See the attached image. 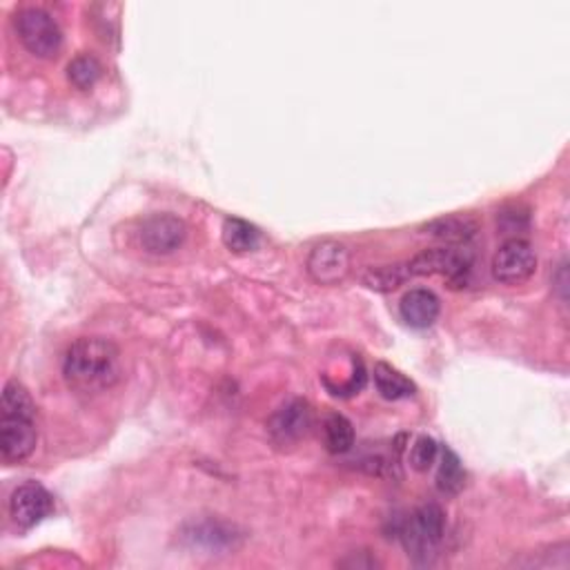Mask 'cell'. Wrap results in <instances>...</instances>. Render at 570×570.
Masks as SVG:
<instances>
[{"label":"cell","instance_id":"cell-1","mask_svg":"<svg viewBox=\"0 0 570 570\" xmlns=\"http://www.w3.org/2000/svg\"><path fill=\"white\" fill-rule=\"evenodd\" d=\"M63 377L76 392H105L120 379V352L107 339L81 337L65 352Z\"/></svg>","mask_w":570,"mask_h":570},{"label":"cell","instance_id":"cell-2","mask_svg":"<svg viewBox=\"0 0 570 570\" xmlns=\"http://www.w3.org/2000/svg\"><path fill=\"white\" fill-rule=\"evenodd\" d=\"M0 410V455L6 464H21L36 451V405L25 386L10 381Z\"/></svg>","mask_w":570,"mask_h":570},{"label":"cell","instance_id":"cell-3","mask_svg":"<svg viewBox=\"0 0 570 570\" xmlns=\"http://www.w3.org/2000/svg\"><path fill=\"white\" fill-rule=\"evenodd\" d=\"M475 265V254L466 245H446L423 250L412 261H408L410 276H431L442 274L448 278L453 288H464Z\"/></svg>","mask_w":570,"mask_h":570},{"label":"cell","instance_id":"cell-4","mask_svg":"<svg viewBox=\"0 0 570 570\" xmlns=\"http://www.w3.org/2000/svg\"><path fill=\"white\" fill-rule=\"evenodd\" d=\"M446 535V513L437 504L416 508L401 526L399 537L414 559H425L435 552Z\"/></svg>","mask_w":570,"mask_h":570},{"label":"cell","instance_id":"cell-5","mask_svg":"<svg viewBox=\"0 0 570 570\" xmlns=\"http://www.w3.org/2000/svg\"><path fill=\"white\" fill-rule=\"evenodd\" d=\"M17 34L25 50L36 59H56L63 48V32L54 17L41 8H28L17 14Z\"/></svg>","mask_w":570,"mask_h":570},{"label":"cell","instance_id":"cell-6","mask_svg":"<svg viewBox=\"0 0 570 570\" xmlns=\"http://www.w3.org/2000/svg\"><path fill=\"white\" fill-rule=\"evenodd\" d=\"M313 428V408L304 399H293L281 405L267 421V435L274 446L288 448L299 444Z\"/></svg>","mask_w":570,"mask_h":570},{"label":"cell","instance_id":"cell-7","mask_svg":"<svg viewBox=\"0 0 570 570\" xmlns=\"http://www.w3.org/2000/svg\"><path fill=\"white\" fill-rule=\"evenodd\" d=\"M537 270V254L526 239H508L493 258V276L506 285L528 281Z\"/></svg>","mask_w":570,"mask_h":570},{"label":"cell","instance_id":"cell-8","mask_svg":"<svg viewBox=\"0 0 570 570\" xmlns=\"http://www.w3.org/2000/svg\"><path fill=\"white\" fill-rule=\"evenodd\" d=\"M188 239V225L172 214H155L142 221L138 241L150 254H172L183 247Z\"/></svg>","mask_w":570,"mask_h":570},{"label":"cell","instance_id":"cell-9","mask_svg":"<svg viewBox=\"0 0 570 570\" xmlns=\"http://www.w3.org/2000/svg\"><path fill=\"white\" fill-rule=\"evenodd\" d=\"M52 513H54V497L45 486L36 482H28L12 493L10 515L19 528L30 530Z\"/></svg>","mask_w":570,"mask_h":570},{"label":"cell","instance_id":"cell-10","mask_svg":"<svg viewBox=\"0 0 570 570\" xmlns=\"http://www.w3.org/2000/svg\"><path fill=\"white\" fill-rule=\"evenodd\" d=\"M308 272L321 285H337L350 272V252L337 241L319 243L308 256Z\"/></svg>","mask_w":570,"mask_h":570},{"label":"cell","instance_id":"cell-11","mask_svg":"<svg viewBox=\"0 0 570 570\" xmlns=\"http://www.w3.org/2000/svg\"><path fill=\"white\" fill-rule=\"evenodd\" d=\"M442 313V302L433 291L414 288L403 295L399 304V315L410 328H431Z\"/></svg>","mask_w":570,"mask_h":570},{"label":"cell","instance_id":"cell-12","mask_svg":"<svg viewBox=\"0 0 570 570\" xmlns=\"http://www.w3.org/2000/svg\"><path fill=\"white\" fill-rule=\"evenodd\" d=\"M477 230L479 225L471 217H442L425 225L428 236H435L448 245H466L477 234Z\"/></svg>","mask_w":570,"mask_h":570},{"label":"cell","instance_id":"cell-13","mask_svg":"<svg viewBox=\"0 0 570 570\" xmlns=\"http://www.w3.org/2000/svg\"><path fill=\"white\" fill-rule=\"evenodd\" d=\"M374 386L379 390V394L388 401H401V399H410L416 392V386L397 368L388 366V363H377L374 366Z\"/></svg>","mask_w":570,"mask_h":570},{"label":"cell","instance_id":"cell-14","mask_svg":"<svg viewBox=\"0 0 570 570\" xmlns=\"http://www.w3.org/2000/svg\"><path fill=\"white\" fill-rule=\"evenodd\" d=\"M324 444L332 455H346L355 446V428L344 414H330L324 421Z\"/></svg>","mask_w":570,"mask_h":570},{"label":"cell","instance_id":"cell-15","mask_svg":"<svg viewBox=\"0 0 570 570\" xmlns=\"http://www.w3.org/2000/svg\"><path fill=\"white\" fill-rule=\"evenodd\" d=\"M221 236H223L225 247L234 254H247V252L256 250V245L261 241V232L243 219H228L223 223Z\"/></svg>","mask_w":570,"mask_h":570},{"label":"cell","instance_id":"cell-16","mask_svg":"<svg viewBox=\"0 0 570 570\" xmlns=\"http://www.w3.org/2000/svg\"><path fill=\"white\" fill-rule=\"evenodd\" d=\"M466 484V471L462 466V460L451 451H440V473H437V488L444 495H457Z\"/></svg>","mask_w":570,"mask_h":570},{"label":"cell","instance_id":"cell-17","mask_svg":"<svg viewBox=\"0 0 570 570\" xmlns=\"http://www.w3.org/2000/svg\"><path fill=\"white\" fill-rule=\"evenodd\" d=\"M103 76V65L98 63L96 56H89V54H81L76 56L70 65H67V78L70 83L81 89V92H87L92 89Z\"/></svg>","mask_w":570,"mask_h":570},{"label":"cell","instance_id":"cell-18","mask_svg":"<svg viewBox=\"0 0 570 570\" xmlns=\"http://www.w3.org/2000/svg\"><path fill=\"white\" fill-rule=\"evenodd\" d=\"M408 278H410V272H408V263H405V265L372 267V270H368V274L363 276V283L368 285L370 291L390 293V291H397L399 285L405 283Z\"/></svg>","mask_w":570,"mask_h":570},{"label":"cell","instance_id":"cell-19","mask_svg":"<svg viewBox=\"0 0 570 570\" xmlns=\"http://www.w3.org/2000/svg\"><path fill=\"white\" fill-rule=\"evenodd\" d=\"M440 444L433 440V437H419L410 451V466L416 471V473H428L435 462L440 460Z\"/></svg>","mask_w":570,"mask_h":570}]
</instances>
